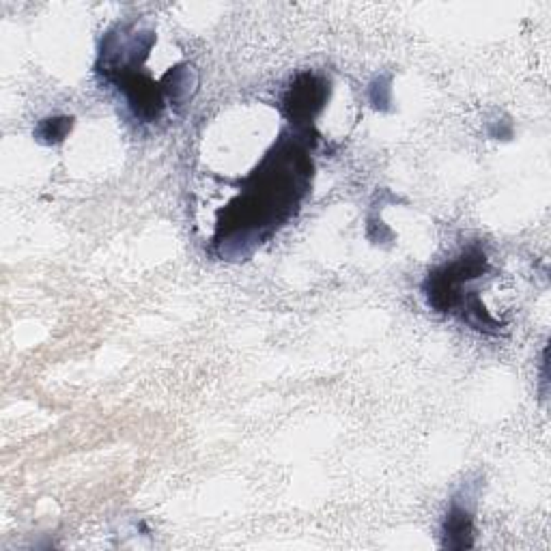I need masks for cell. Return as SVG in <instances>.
<instances>
[{
  "label": "cell",
  "instance_id": "obj_2",
  "mask_svg": "<svg viewBox=\"0 0 551 551\" xmlns=\"http://www.w3.org/2000/svg\"><path fill=\"white\" fill-rule=\"evenodd\" d=\"M69 127H71V119H48V123L39 129V136L63 140V136L67 134Z\"/></svg>",
  "mask_w": 551,
  "mask_h": 551
},
{
  "label": "cell",
  "instance_id": "obj_1",
  "mask_svg": "<svg viewBox=\"0 0 551 551\" xmlns=\"http://www.w3.org/2000/svg\"><path fill=\"white\" fill-rule=\"evenodd\" d=\"M469 532H471V519H469V515H467L463 508L454 506V508L450 510V515H448V521H446V538H448V545H450L452 538H459L456 547H467L469 542L465 540V536H467Z\"/></svg>",
  "mask_w": 551,
  "mask_h": 551
}]
</instances>
